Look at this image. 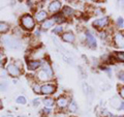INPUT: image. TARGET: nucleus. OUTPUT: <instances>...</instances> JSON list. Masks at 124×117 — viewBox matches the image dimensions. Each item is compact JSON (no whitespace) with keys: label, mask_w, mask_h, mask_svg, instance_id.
<instances>
[{"label":"nucleus","mask_w":124,"mask_h":117,"mask_svg":"<svg viewBox=\"0 0 124 117\" xmlns=\"http://www.w3.org/2000/svg\"><path fill=\"white\" fill-rule=\"evenodd\" d=\"M45 55H46V52H45V50H42V49H36L35 51L31 54L33 60H40L45 57Z\"/></svg>","instance_id":"nucleus-16"},{"label":"nucleus","mask_w":124,"mask_h":117,"mask_svg":"<svg viewBox=\"0 0 124 117\" xmlns=\"http://www.w3.org/2000/svg\"><path fill=\"white\" fill-rule=\"evenodd\" d=\"M54 24H55V21H54V19H48V20H46L41 24V28L45 29V30H48L50 28H52V27H54Z\"/></svg>","instance_id":"nucleus-19"},{"label":"nucleus","mask_w":124,"mask_h":117,"mask_svg":"<svg viewBox=\"0 0 124 117\" xmlns=\"http://www.w3.org/2000/svg\"><path fill=\"white\" fill-rule=\"evenodd\" d=\"M85 40H86V44L90 49H96L97 47V42H96V38L89 30L85 32Z\"/></svg>","instance_id":"nucleus-7"},{"label":"nucleus","mask_w":124,"mask_h":117,"mask_svg":"<svg viewBox=\"0 0 124 117\" xmlns=\"http://www.w3.org/2000/svg\"><path fill=\"white\" fill-rule=\"evenodd\" d=\"M113 58L116 61L124 62V51H116L113 55Z\"/></svg>","instance_id":"nucleus-20"},{"label":"nucleus","mask_w":124,"mask_h":117,"mask_svg":"<svg viewBox=\"0 0 124 117\" xmlns=\"http://www.w3.org/2000/svg\"><path fill=\"white\" fill-rule=\"evenodd\" d=\"M42 66L40 60H28L27 61V69L28 71H37L38 68Z\"/></svg>","instance_id":"nucleus-13"},{"label":"nucleus","mask_w":124,"mask_h":117,"mask_svg":"<svg viewBox=\"0 0 124 117\" xmlns=\"http://www.w3.org/2000/svg\"><path fill=\"white\" fill-rule=\"evenodd\" d=\"M34 20H35V22L42 24L46 20H48V11L44 9H39L38 11H36L35 15H34Z\"/></svg>","instance_id":"nucleus-10"},{"label":"nucleus","mask_w":124,"mask_h":117,"mask_svg":"<svg viewBox=\"0 0 124 117\" xmlns=\"http://www.w3.org/2000/svg\"><path fill=\"white\" fill-rule=\"evenodd\" d=\"M116 24H117V27L120 29L124 28V19L122 17H119L117 19V21H116Z\"/></svg>","instance_id":"nucleus-26"},{"label":"nucleus","mask_w":124,"mask_h":117,"mask_svg":"<svg viewBox=\"0 0 124 117\" xmlns=\"http://www.w3.org/2000/svg\"><path fill=\"white\" fill-rule=\"evenodd\" d=\"M16 102H17L18 104H20V105H26L27 104V100H26V97L24 95H20V96L17 97Z\"/></svg>","instance_id":"nucleus-25"},{"label":"nucleus","mask_w":124,"mask_h":117,"mask_svg":"<svg viewBox=\"0 0 124 117\" xmlns=\"http://www.w3.org/2000/svg\"><path fill=\"white\" fill-rule=\"evenodd\" d=\"M1 41L3 42V45H5L7 48L9 49H14V50H18L22 47L21 42L11 35H3Z\"/></svg>","instance_id":"nucleus-2"},{"label":"nucleus","mask_w":124,"mask_h":117,"mask_svg":"<svg viewBox=\"0 0 124 117\" xmlns=\"http://www.w3.org/2000/svg\"><path fill=\"white\" fill-rule=\"evenodd\" d=\"M53 19H54V21H55V23H64L65 21H66V18L62 15V13L61 14L58 13L56 15H54Z\"/></svg>","instance_id":"nucleus-21"},{"label":"nucleus","mask_w":124,"mask_h":117,"mask_svg":"<svg viewBox=\"0 0 124 117\" xmlns=\"http://www.w3.org/2000/svg\"><path fill=\"white\" fill-rule=\"evenodd\" d=\"M79 72L81 74V76H82V78H87V73L85 72V69L82 67V66H79Z\"/></svg>","instance_id":"nucleus-32"},{"label":"nucleus","mask_w":124,"mask_h":117,"mask_svg":"<svg viewBox=\"0 0 124 117\" xmlns=\"http://www.w3.org/2000/svg\"><path fill=\"white\" fill-rule=\"evenodd\" d=\"M56 106L59 108V109H61V110H63V109H66L67 107H68V105H69V99L67 96H65V95H61V96H59L58 99L56 100Z\"/></svg>","instance_id":"nucleus-9"},{"label":"nucleus","mask_w":124,"mask_h":117,"mask_svg":"<svg viewBox=\"0 0 124 117\" xmlns=\"http://www.w3.org/2000/svg\"><path fill=\"white\" fill-rule=\"evenodd\" d=\"M95 10H97V11H94V15H95V16L103 15V14H104V10H103V9H101V8H96Z\"/></svg>","instance_id":"nucleus-36"},{"label":"nucleus","mask_w":124,"mask_h":117,"mask_svg":"<svg viewBox=\"0 0 124 117\" xmlns=\"http://www.w3.org/2000/svg\"><path fill=\"white\" fill-rule=\"evenodd\" d=\"M111 106L113 108H115L116 110H118V111L124 110V102H122V100L117 96H115L111 100Z\"/></svg>","instance_id":"nucleus-12"},{"label":"nucleus","mask_w":124,"mask_h":117,"mask_svg":"<svg viewBox=\"0 0 124 117\" xmlns=\"http://www.w3.org/2000/svg\"><path fill=\"white\" fill-rule=\"evenodd\" d=\"M7 71H6V68H3L0 66V78H6L7 77Z\"/></svg>","instance_id":"nucleus-30"},{"label":"nucleus","mask_w":124,"mask_h":117,"mask_svg":"<svg viewBox=\"0 0 124 117\" xmlns=\"http://www.w3.org/2000/svg\"><path fill=\"white\" fill-rule=\"evenodd\" d=\"M42 114L44 115H49L50 113H52V109H50V108H48V107H45L44 109H42Z\"/></svg>","instance_id":"nucleus-33"},{"label":"nucleus","mask_w":124,"mask_h":117,"mask_svg":"<svg viewBox=\"0 0 124 117\" xmlns=\"http://www.w3.org/2000/svg\"><path fill=\"white\" fill-rule=\"evenodd\" d=\"M76 14V10L72 8V7L68 6V5H65L62 7V15L64 16L65 18H70V17H73Z\"/></svg>","instance_id":"nucleus-15"},{"label":"nucleus","mask_w":124,"mask_h":117,"mask_svg":"<svg viewBox=\"0 0 124 117\" xmlns=\"http://www.w3.org/2000/svg\"><path fill=\"white\" fill-rule=\"evenodd\" d=\"M35 77H36V80H38L39 82H45V83L52 79V78L50 77V76H49L48 74H46L42 68H40L39 71L37 72V74H36V76H35Z\"/></svg>","instance_id":"nucleus-14"},{"label":"nucleus","mask_w":124,"mask_h":117,"mask_svg":"<svg viewBox=\"0 0 124 117\" xmlns=\"http://www.w3.org/2000/svg\"><path fill=\"white\" fill-rule=\"evenodd\" d=\"M54 117H68V116L63 112H58V113H56V114L54 115Z\"/></svg>","instance_id":"nucleus-35"},{"label":"nucleus","mask_w":124,"mask_h":117,"mask_svg":"<svg viewBox=\"0 0 124 117\" xmlns=\"http://www.w3.org/2000/svg\"><path fill=\"white\" fill-rule=\"evenodd\" d=\"M42 103L45 104V106L46 107H52L54 103H55V100H54V99H52V97H50V96H46L44 100H42Z\"/></svg>","instance_id":"nucleus-23"},{"label":"nucleus","mask_w":124,"mask_h":117,"mask_svg":"<svg viewBox=\"0 0 124 117\" xmlns=\"http://www.w3.org/2000/svg\"><path fill=\"white\" fill-rule=\"evenodd\" d=\"M56 84L54 83H45L41 85V88H40V92L41 94L44 95H52L55 93L56 91Z\"/></svg>","instance_id":"nucleus-6"},{"label":"nucleus","mask_w":124,"mask_h":117,"mask_svg":"<svg viewBox=\"0 0 124 117\" xmlns=\"http://www.w3.org/2000/svg\"><path fill=\"white\" fill-rule=\"evenodd\" d=\"M62 7V3L61 1H58V0H54V1H51L48 5V11L52 15H56L60 11Z\"/></svg>","instance_id":"nucleus-8"},{"label":"nucleus","mask_w":124,"mask_h":117,"mask_svg":"<svg viewBox=\"0 0 124 117\" xmlns=\"http://www.w3.org/2000/svg\"><path fill=\"white\" fill-rule=\"evenodd\" d=\"M1 108H2V102L0 100V109H1Z\"/></svg>","instance_id":"nucleus-39"},{"label":"nucleus","mask_w":124,"mask_h":117,"mask_svg":"<svg viewBox=\"0 0 124 117\" xmlns=\"http://www.w3.org/2000/svg\"><path fill=\"white\" fill-rule=\"evenodd\" d=\"M53 33H55V34H62V33H63V27H62L61 25L54 27Z\"/></svg>","instance_id":"nucleus-27"},{"label":"nucleus","mask_w":124,"mask_h":117,"mask_svg":"<svg viewBox=\"0 0 124 117\" xmlns=\"http://www.w3.org/2000/svg\"><path fill=\"white\" fill-rule=\"evenodd\" d=\"M118 93H119L120 97H121L122 100H124V85H123V86H121V87H119V89H118Z\"/></svg>","instance_id":"nucleus-31"},{"label":"nucleus","mask_w":124,"mask_h":117,"mask_svg":"<svg viewBox=\"0 0 124 117\" xmlns=\"http://www.w3.org/2000/svg\"><path fill=\"white\" fill-rule=\"evenodd\" d=\"M35 20H34V17H32L29 14H25L23 15L20 18V24L22 26V28L26 30V31H32L35 27Z\"/></svg>","instance_id":"nucleus-1"},{"label":"nucleus","mask_w":124,"mask_h":117,"mask_svg":"<svg viewBox=\"0 0 124 117\" xmlns=\"http://www.w3.org/2000/svg\"><path fill=\"white\" fill-rule=\"evenodd\" d=\"M33 105H34V106H38V105H39V100H38V99L34 100H33Z\"/></svg>","instance_id":"nucleus-38"},{"label":"nucleus","mask_w":124,"mask_h":117,"mask_svg":"<svg viewBox=\"0 0 124 117\" xmlns=\"http://www.w3.org/2000/svg\"><path fill=\"white\" fill-rule=\"evenodd\" d=\"M41 68L44 69V71H45L46 74H48L50 77L53 78V76H54V71H53V68H52V65L50 64L48 61H46V62H44V63H42Z\"/></svg>","instance_id":"nucleus-18"},{"label":"nucleus","mask_w":124,"mask_h":117,"mask_svg":"<svg viewBox=\"0 0 124 117\" xmlns=\"http://www.w3.org/2000/svg\"><path fill=\"white\" fill-rule=\"evenodd\" d=\"M67 109H68V112H70V113H76L79 108H78V105H77V103L75 102V100H71V102L69 103Z\"/></svg>","instance_id":"nucleus-22"},{"label":"nucleus","mask_w":124,"mask_h":117,"mask_svg":"<svg viewBox=\"0 0 124 117\" xmlns=\"http://www.w3.org/2000/svg\"><path fill=\"white\" fill-rule=\"evenodd\" d=\"M32 88H33V91L35 92V93L41 94V92H40V88H41V86H39L38 84H33V85H32Z\"/></svg>","instance_id":"nucleus-28"},{"label":"nucleus","mask_w":124,"mask_h":117,"mask_svg":"<svg viewBox=\"0 0 124 117\" xmlns=\"http://www.w3.org/2000/svg\"><path fill=\"white\" fill-rule=\"evenodd\" d=\"M99 34H100L99 36H100V38H101V40H106V38L108 36V34L107 31H100Z\"/></svg>","instance_id":"nucleus-34"},{"label":"nucleus","mask_w":124,"mask_h":117,"mask_svg":"<svg viewBox=\"0 0 124 117\" xmlns=\"http://www.w3.org/2000/svg\"><path fill=\"white\" fill-rule=\"evenodd\" d=\"M61 40L65 42L72 44V42H75V41H76V35L71 31H64V32L61 34Z\"/></svg>","instance_id":"nucleus-11"},{"label":"nucleus","mask_w":124,"mask_h":117,"mask_svg":"<svg viewBox=\"0 0 124 117\" xmlns=\"http://www.w3.org/2000/svg\"><path fill=\"white\" fill-rule=\"evenodd\" d=\"M7 88V83H0V90H5Z\"/></svg>","instance_id":"nucleus-37"},{"label":"nucleus","mask_w":124,"mask_h":117,"mask_svg":"<svg viewBox=\"0 0 124 117\" xmlns=\"http://www.w3.org/2000/svg\"><path fill=\"white\" fill-rule=\"evenodd\" d=\"M112 42L117 49H124V33L121 31H115L112 34Z\"/></svg>","instance_id":"nucleus-3"},{"label":"nucleus","mask_w":124,"mask_h":117,"mask_svg":"<svg viewBox=\"0 0 124 117\" xmlns=\"http://www.w3.org/2000/svg\"><path fill=\"white\" fill-rule=\"evenodd\" d=\"M10 26L5 22H0V33H5L9 30Z\"/></svg>","instance_id":"nucleus-24"},{"label":"nucleus","mask_w":124,"mask_h":117,"mask_svg":"<svg viewBox=\"0 0 124 117\" xmlns=\"http://www.w3.org/2000/svg\"><path fill=\"white\" fill-rule=\"evenodd\" d=\"M117 78L119 79V81L124 82V69H121L117 73Z\"/></svg>","instance_id":"nucleus-29"},{"label":"nucleus","mask_w":124,"mask_h":117,"mask_svg":"<svg viewBox=\"0 0 124 117\" xmlns=\"http://www.w3.org/2000/svg\"><path fill=\"white\" fill-rule=\"evenodd\" d=\"M82 89H83L84 93H85V94H86L87 96H89L91 100L93 99V89H92L90 86H89V85L86 83V82H83V84H82Z\"/></svg>","instance_id":"nucleus-17"},{"label":"nucleus","mask_w":124,"mask_h":117,"mask_svg":"<svg viewBox=\"0 0 124 117\" xmlns=\"http://www.w3.org/2000/svg\"><path fill=\"white\" fill-rule=\"evenodd\" d=\"M110 24V18L107 17V16H102L98 19H95L94 21L92 22V26L94 27L95 29L102 31L103 29H106L107 27Z\"/></svg>","instance_id":"nucleus-4"},{"label":"nucleus","mask_w":124,"mask_h":117,"mask_svg":"<svg viewBox=\"0 0 124 117\" xmlns=\"http://www.w3.org/2000/svg\"><path fill=\"white\" fill-rule=\"evenodd\" d=\"M6 71H7V74H8L9 76L14 77V78L20 77L21 74H22V68L20 66H18L16 63H9L6 66Z\"/></svg>","instance_id":"nucleus-5"}]
</instances>
